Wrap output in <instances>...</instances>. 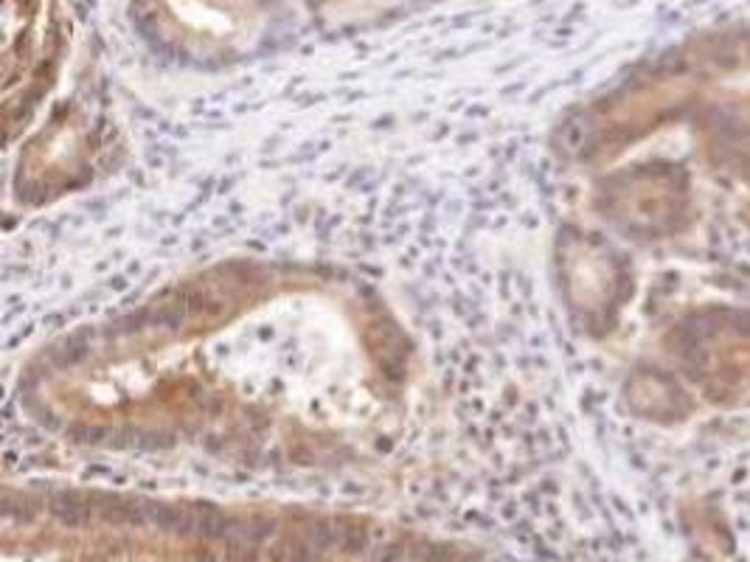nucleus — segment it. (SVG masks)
I'll use <instances>...</instances> for the list:
<instances>
[{"mask_svg":"<svg viewBox=\"0 0 750 562\" xmlns=\"http://www.w3.org/2000/svg\"><path fill=\"white\" fill-rule=\"evenodd\" d=\"M194 562H214V557H211V554H200Z\"/></svg>","mask_w":750,"mask_h":562,"instance_id":"obj_3","label":"nucleus"},{"mask_svg":"<svg viewBox=\"0 0 750 562\" xmlns=\"http://www.w3.org/2000/svg\"><path fill=\"white\" fill-rule=\"evenodd\" d=\"M315 557H318L315 543H298L290 554V562H315Z\"/></svg>","mask_w":750,"mask_h":562,"instance_id":"obj_1","label":"nucleus"},{"mask_svg":"<svg viewBox=\"0 0 750 562\" xmlns=\"http://www.w3.org/2000/svg\"><path fill=\"white\" fill-rule=\"evenodd\" d=\"M366 548V531L363 528H351L349 531V540H346V551L349 554H357Z\"/></svg>","mask_w":750,"mask_h":562,"instance_id":"obj_2","label":"nucleus"}]
</instances>
